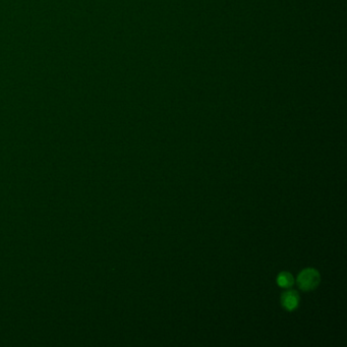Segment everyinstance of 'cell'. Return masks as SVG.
Segmentation results:
<instances>
[{
  "mask_svg": "<svg viewBox=\"0 0 347 347\" xmlns=\"http://www.w3.org/2000/svg\"><path fill=\"white\" fill-rule=\"evenodd\" d=\"M321 277L319 272L314 268H306L302 270L297 277L298 287L303 291H311L318 287Z\"/></svg>",
  "mask_w": 347,
  "mask_h": 347,
  "instance_id": "1",
  "label": "cell"
},
{
  "mask_svg": "<svg viewBox=\"0 0 347 347\" xmlns=\"http://www.w3.org/2000/svg\"><path fill=\"white\" fill-rule=\"evenodd\" d=\"M281 304L282 306L292 312L294 311L299 304V295L295 290H287L281 295Z\"/></svg>",
  "mask_w": 347,
  "mask_h": 347,
  "instance_id": "2",
  "label": "cell"
},
{
  "mask_svg": "<svg viewBox=\"0 0 347 347\" xmlns=\"http://www.w3.org/2000/svg\"><path fill=\"white\" fill-rule=\"evenodd\" d=\"M293 277L288 272H281L277 277V283L282 288H290L293 285Z\"/></svg>",
  "mask_w": 347,
  "mask_h": 347,
  "instance_id": "3",
  "label": "cell"
}]
</instances>
